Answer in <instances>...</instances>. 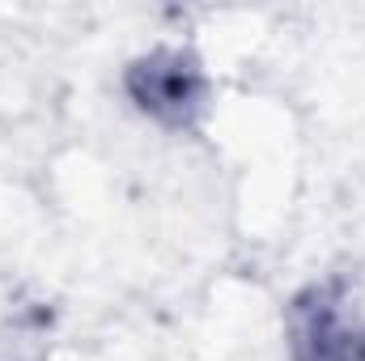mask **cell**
<instances>
[{"label": "cell", "mask_w": 365, "mask_h": 361, "mask_svg": "<svg viewBox=\"0 0 365 361\" xmlns=\"http://www.w3.org/2000/svg\"><path fill=\"white\" fill-rule=\"evenodd\" d=\"M132 93L145 111L162 119H182L200 102V73L182 56H153L132 73Z\"/></svg>", "instance_id": "1"}]
</instances>
